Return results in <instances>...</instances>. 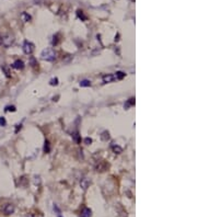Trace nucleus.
I'll list each match as a JSON object with an SVG mask.
<instances>
[{
  "label": "nucleus",
  "mask_w": 197,
  "mask_h": 217,
  "mask_svg": "<svg viewBox=\"0 0 197 217\" xmlns=\"http://www.w3.org/2000/svg\"><path fill=\"white\" fill-rule=\"evenodd\" d=\"M108 138H110V136H108V132H104L103 134H102V139H103V140H108Z\"/></svg>",
  "instance_id": "dca6fc26"
},
{
  "label": "nucleus",
  "mask_w": 197,
  "mask_h": 217,
  "mask_svg": "<svg viewBox=\"0 0 197 217\" xmlns=\"http://www.w3.org/2000/svg\"><path fill=\"white\" fill-rule=\"evenodd\" d=\"M13 212H14V206L12 204H6L5 206H3V208H2V213L5 215H7V216L11 215Z\"/></svg>",
  "instance_id": "20e7f679"
},
{
  "label": "nucleus",
  "mask_w": 197,
  "mask_h": 217,
  "mask_svg": "<svg viewBox=\"0 0 197 217\" xmlns=\"http://www.w3.org/2000/svg\"><path fill=\"white\" fill-rule=\"evenodd\" d=\"M14 38L12 35L10 34H7L5 36H1V45H3L5 47H9V46L12 45Z\"/></svg>",
  "instance_id": "f03ea898"
},
{
  "label": "nucleus",
  "mask_w": 197,
  "mask_h": 217,
  "mask_svg": "<svg viewBox=\"0 0 197 217\" xmlns=\"http://www.w3.org/2000/svg\"><path fill=\"white\" fill-rule=\"evenodd\" d=\"M23 50H24V53L27 55H30L33 53V50H34V45L32 44L31 42L29 41H25L24 43H23Z\"/></svg>",
  "instance_id": "7ed1b4c3"
},
{
  "label": "nucleus",
  "mask_w": 197,
  "mask_h": 217,
  "mask_svg": "<svg viewBox=\"0 0 197 217\" xmlns=\"http://www.w3.org/2000/svg\"><path fill=\"white\" fill-rule=\"evenodd\" d=\"M80 86L81 87H90L91 86V82H90V80L85 79V80H81L80 81Z\"/></svg>",
  "instance_id": "9b49d317"
},
{
  "label": "nucleus",
  "mask_w": 197,
  "mask_h": 217,
  "mask_svg": "<svg viewBox=\"0 0 197 217\" xmlns=\"http://www.w3.org/2000/svg\"><path fill=\"white\" fill-rule=\"evenodd\" d=\"M22 19H23V21L27 22V21H30V20H31V17H30V15H29L27 12H23V13H22Z\"/></svg>",
  "instance_id": "4468645a"
},
{
  "label": "nucleus",
  "mask_w": 197,
  "mask_h": 217,
  "mask_svg": "<svg viewBox=\"0 0 197 217\" xmlns=\"http://www.w3.org/2000/svg\"><path fill=\"white\" fill-rule=\"evenodd\" d=\"M124 77H125V74H124V72H122V71H117L116 75L114 76V78H115V79H118V80H122Z\"/></svg>",
  "instance_id": "9d476101"
},
{
  "label": "nucleus",
  "mask_w": 197,
  "mask_h": 217,
  "mask_svg": "<svg viewBox=\"0 0 197 217\" xmlns=\"http://www.w3.org/2000/svg\"><path fill=\"white\" fill-rule=\"evenodd\" d=\"M112 149H113V151H114L115 154H121L122 151H123L122 147H119L118 145H113V146H112Z\"/></svg>",
  "instance_id": "1a4fd4ad"
},
{
  "label": "nucleus",
  "mask_w": 197,
  "mask_h": 217,
  "mask_svg": "<svg viewBox=\"0 0 197 217\" xmlns=\"http://www.w3.org/2000/svg\"><path fill=\"white\" fill-rule=\"evenodd\" d=\"M85 143L87 145H89V144H91V143H92V139H91V138H89V137H87V138L85 139Z\"/></svg>",
  "instance_id": "4be33fe9"
},
{
  "label": "nucleus",
  "mask_w": 197,
  "mask_h": 217,
  "mask_svg": "<svg viewBox=\"0 0 197 217\" xmlns=\"http://www.w3.org/2000/svg\"><path fill=\"white\" fill-rule=\"evenodd\" d=\"M78 17H79L81 20H85V19H87V17H85V14H83V12H82V11H80V10L78 11Z\"/></svg>",
  "instance_id": "2eb2a0df"
},
{
  "label": "nucleus",
  "mask_w": 197,
  "mask_h": 217,
  "mask_svg": "<svg viewBox=\"0 0 197 217\" xmlns=\"http://www.w3.org/2000/svg\"><path fill=\"white\" fill-rule=\"evenodd\" d=\"M72 138L76 140V143H80V136H79V133H78V132L72 134Z\"/></svg>",
  "instance_id": "ddd939ff"
},
{
  "label": "nucleus",
  "mask_w": 197,
  "mask_h": 217,
  "mask_svg": "<svg viewBox=\"0 0 197 217\" xmlns=\"http://www.w3.org/2000/svg\"><path fill=\"white\" fill-rule=\"evenodd\" d=\"M12 67L15 68V69H23V68H24V63H23L22 60L18 59V60H15V62L13 63Z\"/></svg>",
  "instance_id": "39448f33"
},
{
  "label": "nucleus",
  "mask_w": 197,
  "mask_h": 217,
  "mask_svg": "<svg viewBox=\"0 0 197 217\" xmlns=\"http://www.w3.org/2000/svg\"><path fill=\"white\" fill-rule=\"evenodd\" d=\"M2 70L6 72V76H7V77H10V72H9V70H8V67L3 66V67H2Z\"/></svg>",
  "instance_id": "6ab92c4d"
},
{
  "label": "nucleus",
  "mask_w": 197,
  "mask_h": 217,
  "mask_svg": "<svg viewBox=\"0 0 197 217\" xmlns=\"http://www.w3.org/2000/svg\"><path fill=\"white\" fill-rule=\"evenodd\" d=\"M33 217H44V216H43L42 214H34V215H33Z\"/></svg>",
  "instance_id": "5701e85b"
},
{
  "label": "nucleus",
  "mask_w": 197,
  "mask_h": 217,
  "mask_svg": "<svg viewBox=\"0 0 197 217\" xmlns=\"http://www.w3.org/2000/svg\"><path fill=\"white\" fill-rule=\"evenodd\" d=\"M44 151L46 153V154H48L49 151H50V145H49V143L46 140L45 141V145H44Z\"/></svg>",
  "instance_id": "f8f14e48"
},
{
  "label": "nucleus",
  "mask_w": 197,
  "mask_h": 217,
  "mask_svg": "<svg viewBox=\"0 0 197 217\" xmlns=\"http://www.w3.org/2000/svg\"><path fill=\"white\" fill-rule=\"evenodd\" d=\"M41 58L46 62H54L56 58V54L52 48H45L41 54Z\"/></svg>",
  "instance_id": "f257e3e1"
},
{
  "label": "nucleus",
  "mask_w": 197,
  "mask_h": 217,
  "mask_svg": "<svg viewBox=\"0 0 197 217\" xmlns=\"http://www.w3.org/2000/svg\"><path fill=\"white\" fill-rule=\"evenodd\" d=\"M0 45H1V36H0Z\"/></svg>",
  "instance_id": "b1692460"
},
{
  "label": "nucleus",
  "mask_w": 197,
  "mask_h": 217,
  "mask_svg": "<svg viewBox=\"0 0 197 217\" xmlns=\"http://www.w3.org/2000/svg\"><path fill=\"white\" fill-rule=\"evenodd\" d=\"M57 83H58V79H57V78H55V79H52V80H50V85H52V86H56Z\"/></svg>",
  "instance_id": "aec40b11"
},
{
  "label": "nucleus",
  "mask_w": 197,
  "mask_h": 217,
  "mask_svg": "<svg viewBox=\"0 0 197 217\" xmlns=\"http://www.w3.org/2000/svg\"><path fill=\"white\" fill-rule=\"evenodd\" d=\"M91 214H92L91 209L88 207H85L83 209H82V212H81L80 217H91Z\"/></svg>",
  "instance_id": "423d86ee"
},
{
  "label": "nucleus",
  "mask_w": 197,
  "mask_h": 217,
  "mask_svg": "<svg viewBox=\"0 0 197 217\" xmlns=\"http://www.w3.org/2000/svg\"><path fill=\"white\" fill-rule=\"evenodd\" d=\"M53 44H54V45H57V44H58V35H55L54 36V40H53Z\"/></svg>",
  "instance_id": "412c9836"
},
{
  "label": "nucleus",
  "mask_w": 197,
  "mask_h": 217,
  "mask_svg": "<svg viewBox=\"0 0 197 217\" xmlns=\"http://www.w3.org/2000/svg\"><path fill=\"white\" fill-rule=\"evenodd\" d=\"M80 186H81V188H82L83 190H87V189L89 188V186H90V181L88 180L87 178H85V179H82V180H81Z\"/></svg>",
  "instance_id": "0eeeda50"
},
{
  "label": "nucleus",
  "mask_w": 197,
  "mask_h": 217,
  "mask_svg": "<svg viewBox=\"0 0 197 217\" xmlns=\"http://www.w3.org/2000/svg\"><path fill=\"white\" fill-rule=\"evenodd\" d=\"M6 111H7V112H14V111H15V108H14L13 105H12V106H7V108H6Z\"/></svg>",
  "instance_id": "a211bd4d"
},
{
  "label": "nucleus",
  "mask_w": 197,
  "mask_h": 217,
  "mask_svg": "<svg viewBox=\"0 0 197 217\" xmlns=\"http://www.w3.org/2000/svg\"><path fill=\"white\" fill-rule=\"evenodd\" d=\"M114 79H115V78H114L113 75H106V76H104L103 77V82H105V83H108V82H112Z\"/></svg>",
  "instance_id": "6e6552de"
},
{
  "label": "nucleus",
  "mask_w": 197,
  "mask_h": 217,
  "mask_svg": "<svg viewBox=\"0 0 197 217\" xmlns=\"http://www.w3.org/2000/svg\"><path fill=\"white\" fill-rule=\"evenodd\" d=\"M7 124V121H6L5 118H0V126H6Z\"/></svg>",
  "instance_id": "f3484780"
}]
</instances>
